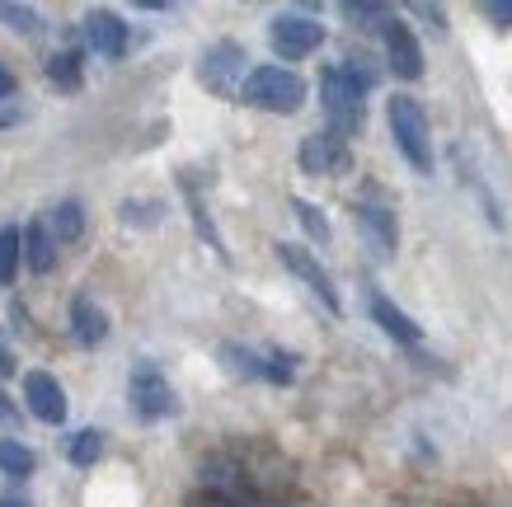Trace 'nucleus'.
Here are the masks:
<instances>
[{
	"label": "nucleus",
	"mask_w": 512,
	"mask_h": 507,
	"mask_svg": "<svg viewBox=\"0 0 512 507\" xmlns=\"http://www.w3.org/2000/svg\"><path fill=\"white\" fill-rule=\"evenodd\" d=\"M240 99L254 108H268V113H296L306 104V80L296 71H282V66H259L240 80Z\"/></svg>",
	"instance_id": "f257e3e1"
},
{
	"label": "nucleus",
	"mask_w": 512,
	"mask_h": 507,
	"mask_svg": "<svg viewBox=\"0 0 512 507\" xmlns=\"http://www.w3.org/2000/svg\"><path fill=\"white\" fill-rule=\"evenodd\" d=\"M390 132H395V146L404 151V160L419 174L433 169V137H428V118H423L419 99H409V94L390 99Z\"/></svg>",
	"instance_id": "f03ea898"
},
{
	"label": "nucleus",
	"mask_w": 512,
	"mask_h": 507,
	"mask_svg": "<svg viewBox=\"0 0 512 507\" xmlns=\"http://www.w3.org/2000/svg\"><path fill=\"white\" fill-rule=\"evenodd\" d=\"M320 99H325V113H329V132H339V137H357L362 123H367V113H362V90H357L353 80L343 76L339 66L320 76Z\"/></svg>",
	"instance_id": "7ed1b4c3"
},
{
	"label": "nucleus",
	"mask_w": 512,
	"mask_h": 507,
	"mask_svg": "<svg viewBox=\"0 0 512 507\" xmlns=\"http://www.w3.org/2000/svg\"><path fill=\"white\" fill-rule=\"evenodd\" d=\"M127 400H132V409H137L141 418H170L174 409H179L170 381H165V371H160L156 362H137V367H132Z\"/></svg>",
	"instance_id": "20e7f679"
},
{
	"label": "nucleus",
	"mask_w": 512,
	"mask_h": 507,
	"mask_svg": "<svg viewBox=\"0 0 512 507\" xmlns=\"http://www.w3.org/2000/svg\"><path fill=\"white\" fill-rule=\"evenodd\" d=\"M198 76H202V85H207V90L231 94L235 85H240V76H245V47H240V43H217L207 57H202Z\"/></svg>",
	"instance_id": "39448f33"
},
{
	"label": "nucleus",
	"mask_w": 512,
	"mask_h": 507,
	"mask_svg": "<svg viewBox=\"0 0 512 507\" xmlns=\"http://www.w3.org/2000/svg\"><path fill=\"white\" fill-rule=\"evenodd\" d=\"M325 43V24L306 15H278L273 19V47L282 57H306L315 47Z\"/></svg>",
	"instance_id": "423d86ee"
},
{
	"label": "nucleus",
	"mask_w": 512,
	"mask_h": 507,
	"mask_svg": "<svg viewBox=\"0 0 512 507\" xmlns=\"http://www.w3.org/2000/svg\"><path fill=\"white\" fill-rule=\"evenodd\" d=\"M278 259L287 263V268H292V273L301 277V282H306V287H311L320 301H325V310H334V315H339V292H334L329 273L311 259V254H306V249H301V245H278Z\"/></svg>",
	"instance_id": "0eeeda50"
},
{
	"label": "nucleus",
	"mask_w": 512,
	"mask_h": 507,
	"mask_svg": "<svg viewBox=\"0 0 512 507\" xmlns=\"http://www.w3.org/2000/svg\"><path fill=\"white\" fill-rule=\"evenodd\" d=\"M301 169L306 174H339V169H348V146H343L339 132H315V137L301 141Z\"/></svg>",
	"instance_id": "6e6552de"
},
{
	"label": "nucleus",
	"mask_w": 512,
	"mask_h": 507,
	"mask_svg": "<svg viewBox=\"0 0 512 507\" xmlns=\"http://www.w3.org/2000/svg\"><path fill=\"white\" fill-rule=\"evenodd\" d=\"M24 400H29L33 418H43V423H62L66 418V390L47 371H29L24 376Z\"/></svg>",
	"instance_id": "1a4fd4ad"
},
{
	"label": "nucleus",
	"mask_w": 512,
	"mask_h": 507,
	"mask_svg": "<svg viewBox=\"0 0 512 507\" xmlns=\"http://www.w3.org/2000/svg\"><path fill=\"white\" fill-rule=\"evenodd\" d=\"M386 57H390V66H395V76L400 80H419L423 76V52H419V43H414V33L404 29L400 19H390L386 24Z\"/></svg>",
	"instance_id": "9d476101"
},
{
	"label": "nucleus",
	"mask_w": 512,
	"mask_h": 507,
	"mask_svg": "<svg viewBox=\"0 0 512 507\" xmlns=\"http://www.w3.org/2000/svg\"><path fill=\"white\" fill-rule=\"evenodd\" d=\"M85 38H90V47L99 57H123V47H127V29L113 10H90L85 15Z\"/></svg>",
	"instance_id": "9b49d317"
},
{
	"label": "nucleus",
	"mask_w": 512,
	"mask_h": 507,
	"mask_svg": "<svg viewBox=\"0 0 512 507\" xmlns=\"http://www.w3.org/2000/svg\"><path fill=\"white\" fill-rule=\"evenodd\" d=\"M357 221L367 226L376 254H395L400 249V226H395V212L381 207V202H357Z\"/></svg>",
	"instance_id": "f8f14e48"
},
{
	"label": "nucleus",
	"mask_w": 512,
	"mask_h": 507,
	"mask_svg": "<svg viewBox=\"0 0 512 507\" xmlns=\"http://www.w3.org/2000/svg\"><path fill=\"white\" fill-rule=\"evenodd\" d=\"M71 329H76L80 343H99V338L109 334V315L94 306L90 296H76L71 301Z\"/></svg>",
	"instance_id": "ddd939ff"
},
{
	"label": "nucleus",
	"mask_w": 512,
	"mask_h": 507,
	"mask_svg": "<svg viewBox=\"0 0 512 507\" xmlns=\"http://www.w3.org/2000/svg\"><path fill=\"white\" fill-rule=\"evenodd\" d=\"M80 231H85V207L80 202H57L52 216H47V235L71 245V240H80Z\"/></svg>",
	"instance_id": "4468645a"
},
{
	"label": "nucleus",
	"mask_w": 512,
	"mask_h": 507,
	"mask_svg": "<svg viewBox=\"0 0 512 507\" xmlns=\"http://www.w3.org/2000/svg\"><path fill=\"white\" fill-rule=\"evenodd\" d=\"M372 315H376V324H381L390 338H400V343H419V324L409 320L404 310L390 306L386 296H372Z\"/></svg>",
	"instance_id": "2eb2a0df"
},
{
	"label": "nucleus",
	"mask_w": 512,
	"mask_h": 507,
	"mask_svg": "<svg viewBox=\"0 0 512 507\" xmlns=\"http://www.w3.org/2000/svg\"><path fill=\"white\" fill-rule=\"evenodd\" d=\"M24 259H29L33 273H47L57 263V249H52V235H47L43 221H33L29 231H24Z\"/></svg>",
	"instance_id": "dca6fc26"
},
{
	"label": "nucleus",
	"mask_w": 512,
	"mask_h": 507,
	"mask_svg": "<svg viewBox=\"0 0 512 507\" xmlns=\"http://www.w3.org/2000/svg\"><path fill=\"white\" fill-rule=\"evenodd\" d=\"M0 470L5 475H33V451L15 437H0Z\"/></svg>",
	"instance_id": "f3484780"
},
{
	"label": "nucleus",
	"mask_w": 512,
	"mask_h": 507,
	"mask_svg": "<svg viewBox=\"0 0 512 507\" xmlns=\"http://www.w3.org/2000/svg\"><path fill=\"white\" fill-rule=\"evenodd\" d=\"M292 212H296V221L306 226V235H311L315 245H329V221H325V212H320L315 202L296 198V202H292Z\"/></svg>",
	"instance_id": "a211bd4d"
},
{
	"label": "nucleus",
	"mask_w": 512,
	"mask_h": 507,
	"mask_svg": "<svg viewBox=\"0 0 512 507\" xmlns=\"http://www.w3.org/2000/svg\"><path fill=\"white\" fill-rule=\"evenodd\" d=\"M47 80L62 85V90H80V57L76 52H57V57L47 62Z\"/></svg>",
	"instance_id": "6ab92c4d"
},
{
	"label": "nucleus",
	"mask_w": 512,
	"mask_h": 507,
	"mask_svg": "<svg viewBox=\"0 0 512 507\" xmlns=\"http://www.w3.org/2000/svg\"><path fill=\"white\" fill-rule=\"evenodd\" d=\"M19 249H24V235H19V231H0V282H10V277H15Z\"/></svg>",
	"instance_id": "aec40b11"
},
{
	"label": "nucleus",
	"mask_w": 512,
	"mask_h": 507,
	"mask_svg": "<svg viewBox=\"0 0 512 507\" xmlns=\"http://www.w3.org/2000/svg\"><path fill=\"white\" fill-rule=\"evenodd\" d=\"M343 15L353 19V24H362V29H372V24H390L386 5H367V0H348V5H343Z\"/></svg>",
	"instance_id": "412c9836"
},
{
	"label": "nucleus",
	"mask_w": 512,
	"mask_h": 507,
	"mask_svg": "<svg viewBox=\"0 0 512 507\" xmlns=\"http://www.w3.org/2000/svg\"><path fill=\"white\" fill-rule=\"evenodd\" d=\"M99 451H104V437L94 428H85V432H76V442H71V461L76 465H94L99 461Z\"/></svg>",
	"instance_id": "4be33fe9"
},
{
	"label": "nucleus",
	"mask_w": 512,
	"mask_h": 507,
	"mask_svg": "<svg viewBox=\"0 0 512 507\" xmlns=\"http://www.w3.org/2000/svg\"><path fill=\"white\" fill-rule=\"evenodd\" d=\"M165 207L160 202H123V221L127 226H160Z\"/></svg>",
	"instance_id": "5701e85b"
},
{
	"label": "nucleus",
	"mask_w": 512,
	"mask_h": 507,
	"mask_svg": "<svg viewBox=\"0 0 512 507\" xmlns=\"http://www.w3.org/2000/svg\"><path fill=\"white\" fill-rule=\"evenodd\" d=\"M0 24H10L19 33H33L38 29V15H33L29 5H10V0H0Z\"/></svg>",
	"instance_id": "b1692460"
},
{
	"label": "nucleus",
	"mask_w": 512,
	"mask_h": 507,
	"mask_svg": "<svg viewBox=\"0 0 512 507\" xmlns=\"http://www.w3.org/2000/svg\"><path fill=\"white\" fill-rule=\"evenodd\" d=\"M484 15L498 19V24H512V0H489V5H484Z\"/></svg>",
	"instance_id": "393cba45"
},
{
	"label": "nucleus",
	"mask_w": 512,
	"mask_h": 507,
	"mask_svg": "<svg viewBox=\"0 0 512 507\" xmlns=\"http://www.w3.org/2000/svg\"><path fill=\"white\" fill-rule=\"evenodd\" d=\"M188 507H240V503H231L226 493H202V498H193Z\"/></svg>",
	"instance_id": "a878e982"
},
{
	"label": "nucleus",
	"mask_w": 512,
	"mask_h": 507,
	"mask_svg": "<svg viewBox=\"0 0 512 507\" xmlns=\"http://www.w3.org/2000/svg\"><path fill=\"white\" fill-rule=\"evenodd\" d=\"M10 94H15V76L0 66V99H10Z\"/></svg>",
	"instance_id": "bb28decb"
},
{
	"label": "nucleus",
	"mask_w": 512,
	"mask_h": 507,
	"mask_svg": "<svg viewBox=\"0 0 512 507\" xmlns=\"http://www.w3.org/2000/svg\"><path fill=\"white\" fill-rule=\"evenodd\" d=\"M10 367H15V357H10V348H5V338H0V376H5Z\"/></svg>",
	"instance_id": "cd10ccee"
},
{
	"label": "nucleus",
	"mask_w": 512,
	"mask_h": 507,
	"mask_svg": "<svg viewBox=\"0 0 512 507\" xmlns=\"http://www.w3.org/2000/svg\"><path fill=\"white\" fill-rule=\"evenodd\" d=\"M0 418H5V423H15V409L5 404V395H0Z\"/></svg>",
	"instance_id": "c85d7f7f"
},
{
	"label": "nucleus",
	"mask_w": 512,
	"mask_h": 507,
	"mask_svg": "<svg viewBox=\"0 0 512 507\" xmlns=\"http://www.w3.org/2000/svg\"><path fill=\"white\" fill-rule=\"evenodd\" d=\"M0 507H29V503H19V498H0Z\"/></svg>",
	"instance_id": "c756f323"
}]
</instances>
